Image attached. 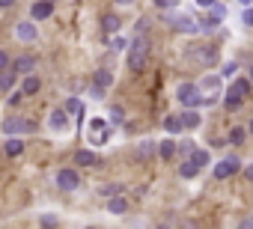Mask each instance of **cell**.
I'll return each mask as SVG.
<instances>
[{
  "label": "cell",
  "instance_id": "cell-1",
  "mask_svg": "<svg viewBox=\"0 0 253 229\" xmlns=\"http://www.w3.org/2000/svg\"><path fill=\"white\" fill-rule=\"evenodd\" d=\"M146 60H149V42L143 36L131 39L128 42V69L131 72H143L146 69Z\"/></svg>",
  "mask_w": 253,
  "mask_h": 229
},
{
  "label": "cell",
  "instance_id": "cell-2",
  "mask_svg": "<svg viewBox=\"0 0 253 229\" xmlns=\"http://www.w3.org/2000/svg\"><path fill=\"white\" fill-rule=\"evenodd\" d=\"M164 21H167V24H170L176 33H185V36H197V33L203 30L197 18H191V15H182V12H179V15H164Z\"/></svg>",
  "mask_w": 253,
  "mask_h": 229
},
{
  "label": "cell",
  "instance_id": "cell-3",
  "mask_svg": "<svg viewBox=\"0 0 253 229\" xmlns=\"http://www.w3.org/2000/svg\"><path fill=\"white\" fill-rule=\"evenodd\" d=\"M176 98H179V104L182 107H203V89H200V83H182L179 89H176Z\"/></svg>",
  "mask_w": 253,
  "mask_h": 229
},
{
  "label": "cell",
  "instance_id": "cell-4",
  "mask_svg": "<svg viewBox=\"0 0 253 229\" xmlns=\"http://www.w3.org/2000/svg\"><path fill=\"white\" fill-rule=\"evenodd\" d=\"M36 131V122H27L21 116H6L0 122V134L3 137H12V134H33Z\"/></svg>",
  "mask_w": 253,
  "mask_h": 229
},
{
  "label": "cell",
  "instance_id": "cell-5",
  "mask_svg": "<svg viewBox=\"0 0 253 229\" xmlns=\"http://www.w3.org/2000/svg\"><path fill=\"white\" fill-rule=\"evenodd\" d=\"M54 185H57L60 191H78V188H81V173H78L75 167H63V170H57Z\"/></svg>",
  "mask_w": 253,
  "mask_h": 229
},
{
  "label": "cell",
  "instance_id": "cell-6",
  "mask_svg": "<svg viewBox=\"0 0 253 229\" xmlns=\"http://www.w3.org/2000/svg\"><path fill=\"white\" fill-rule=\"evenodd\" d=\"M188 60H194L197 66H214L217 63V48H211V45H194L188 51Z\"/></svg>",
  "mask_w": 253,
  "mask_h": 229
},
{
  "label": "cell",
  "instance_id": "cell-7",
  "mask_svg": "<svg viewBox=\"0 0 253 229\" xmlns=\"http://www.w3.org/2000/svg\"><path fill=\"white\" fill-rule=\"evenodd\" d=\"M15 39L24 42V45H27V42H36V39H39V27H36V21H33V18H30V21H27V18L18 21V24H15Z\"/></svg>",
  "mask_w": 253,
  "mask_h": 229
},
{
  "label": "cell",
  "instance_id": "cell-8",
  "mask_svg": "<svg viewBox=\"0 0 253 229\" xmlns=\"http://www.w3.org/2000/svg\"><path fill=\"white\" fill-rule=\"evenodd\" d=\"M238 170H241V161H238V158H223V161L214 164L211 173H214V179H232Z\"/></svg>",
  "mask_w": 253,
  "mask_h": 229
},
{
  "label": "cell",
  "instance_id": "cell-9",
  "mask_svg": "<svg viewBox=\"0 0 253 229\" xmlns=\"http://www.w3.org/2000/svg\"><path fill=\"white\" fill-rule=\"evenodd\" d=\"M48 128L51 131H66L69 128V113H66V107H57V110H51L48 113Z\"/></svg>",
  "mask_w": 253,
  "mask_h": 229
},
{
  "label": "cell",
  "instance_id": "cell-10",
  "mask_svg": "<svg viewBox=\"0 0 253 229\" xmlns=\"http://www.w3.org/2000/svg\"><path fill=\"white\" fill-rule=\"evenodd\" d=\"M54 15V0H33V6H30V18L33 21H45Z\"/></svg>",
  "mask_w": 253,
  "mask_h": 229
},
{
  "label": "cell",
  "instance_id": "cell-11",
  "mask_svg": "<svg viewBox=\"0 0 253 229\" xmlns=\"http://www.w3.org/2000/svg\"><path fill=\"white\" fill-rule=\"evenodd\" d=\"M92 86L107 92V89L113 86V72H110V69H95V75H92Z\"/></svg>",
  "mask_w": 253,
  "mask_h": 229
},
{
  "label": "cell",
  "instance_id": "cell-12",
  "mask_svg": "<svg viewBox=\"0 0 253 229\" xmlns=\"http://www.w3.org/2000/svg\"><path fill=\"white\" fill-rule=\"evenodd\" d=\"M250 86H253V80H250V77H235V80H232V86L226 89V95L247 98V95H250Z\"/></svg>",
  "mask_w": 253,
  "mask_h": 229
},
{
  "label": "cell",
  "instance_id": "cell-13",
  "mask_svg": "<svg viewBox=\"0 0 253 229\" xmlns=\"http://www.w3.org/2000/svg\"><path fill=\"white\" fill-rule=\"evenodd\" d=\"M161 125H164V131H167L170 137H176V134H182V131H185V125H182V116H179V113H167Z\"/></svg>",
  "mask_w": 253,
  "mask_h": 229
},
{
  "label": "cell",
  "instance_id": "cell-14",
  "mask_svg": "<svg viewBox=\"0 0 253 229\" xmlns=\"http://www.w3.org/2000/svg\"><path fill=\"white\" fill-rule=\"evenodd\" d=\"M179 116H182V125H185V128H200V125H203L200 107H185V113H179Z\"/></svg>",
  "mask_w": 253,
  "mask_h": 229
},
{
  "label": "cell",
  "instance_id": "cell-15",
  "mask_svg": "<svg viewBox=\"0 0 253 229\" xmlns=\"http://www.w3.org/2000/svg\"><path fill=\"white\" fill-rule=\"evenodd\" d=\"M176 155H179V146H176L173 137H167V140L158 143V158H161V161H173Z\"/></svg>",
  "mask_w": 253,
  "mask_h": 229
},
{
  "label": "cell",
  "instance_id": "cell-16",
  "mask_svg": "<svg viewBox=\"0 0 253 229\" xmlns=\"http://www.w3.org/2000/svg\"><path fill=\"white\" fill-rule=\"evenodd\" d=\"M39 89H42V80H39L33 72H30V75H21V92H24V95H36Z\"/></svg>",
  "mask_w": 253,
  "mask_h": 229
},
{
  "label": "cell",
  "instance_id": "cell-17",
  "mask_svg": "<svg viewBox=\"0 0 253 229\" xmlns=\"http://www.w3.org/2000/svg\"><path fill=\"white\" fill-rule=\"evenodd\" d=\"M3 152H6V158H18V155L24 152V140H21L18 134L6 137V143H3Z\"/></svg>",
  "mask_w": 253,
  "mask_h": 229
},
{
  "label": "cell",
  "instance_id": "cell-18",
  "mask_svg": "<svg viewBox=\"0 0 253 229\" xmlns=\"http://www.w3.org/2000/svg\"><path fill=\"white\" fill-rule=\"evenodd\" d=\"M15 80H18V72L12 66H6L3 72H0V92H9L15 86Z\"/></svg>",
  "mask_w": 253,
  "mask_h": 229
},
{
  "label": "cell",
  "instance_id": "cell-19",
  "mask_svg": "<svg viewBox=\"0 0 253 229\" xmlns=\"http://www.w3.org/2000/svg\"><path fill=\"white\" fill-rule=\"evenodd\" d=\"M101 30H104V33H110V36H113V33H119V30H122V18H119L116 12H107V15L101 18Z\"/></svg>",
  "mask_w": 253,
  "mask_h": 229
},
{
  "label": "cell",
  "instance_id": "cell-20",
  "mask_svg": "<svg viewBox=\"0 0 253 229\" xmlns=\"http://www.w3.org/2000/svg\"><path fill=\"white\" fill-rule=\"evenodd\" d=\"M12 69H15L18 75H30V72L36 69V57H30V54H24V57H18V60H12Z\"/></svg>",
  "mask_w": 253,
  "mask_h": 229
},
{
  "label": "cell",
  "instance_id": "cell-21",
  "mask_svg": "<svg viewBox=\"0 0 253 229\" xmlns=\"http://www.w3.org/2000/svg\"><path fill=\"white\" fill-rule=\"evenodd\" d=\"M75 164H78V167H95V164H98V155H95L92 149H78V152H75Z\"/></svg>",
  "mask_w": 253,
  "mask_h": 229
},
{
  "label": "cell",
  "instance_id": "cell-22",
  "mask_svg": "<svg viewBox=\"0 0 253 229\" xmlns=\"http://www.w3.org/2000/svg\"><path fill=\"white\" fill-rule=\"evenodd\" d=\"M107 211H110V214H125V211H128V199H125L122 193L107 196Z\"/></svg>",
  "mask_w": 253,
  "mask_h": 229
},
{
  "label": "cell",
  "instance_id": "cell-23",
  "mask_svg": "<svg viewBox=\"0 0 253 229\" xmlns=\"http://www.w3.org/2000/svg\"><path fill=\"white\" fill-rule=\"evenodd\" d=\"M200 83V89L203 92H220V86H223V80H220V75H206L203 80H197Z\"/></svg>",
  "mask_w": 253,
  "mask_h": 229
},
{
  "label": "cell",
  "instance_id": "cell-24",
  "mask_svg": "<svg viewBox=\"0 0 253 229\" xmlns=\"http://www.w3.org/2000/svg\"><path fill=\"white\" fill-rule=\"evenodd\" d=\"M200 170H203V167H200V164H194L191 158L179 164V176H182V179H197V176H200Z\"/></svg>",
  "mask_w": 253,
  "mask_h": 229
},
{
  "label": "cell",
  "instance_id": "cell-25",
  "mask_svg": "<svg viewBox=\"0 0 253 229\" xmlns=\"http://www.w3.org/2000/svg\"><path fill=\"white\" fill-rule=\"evenodd\" d=\"M66 113H69V116H84V101L78 98V95H72V98H66Z\"/></svg>",
  "mask_w": 253,
  "mask_h": 229
},
{
  "label": "cell",
  "instance_id": "cell-26",
  "mask_svg": "<svg viewBox=\"0 0 253 229\" xmlns=\"http://www.w3.org/2000/svg\"><path fill=\"white\" fill-rule=\"evenodd\" d=\"M244 140H247V128H241V125H235L229 131V137H226V143H232V146H241Z\"/></svg>",
  "mask_w": 253,
  "mask_h": 229
},
{
  "label": "cell",
  "instance_id": "cell-27",
  "mask_svg": "<svg viewBox=\"0 0 253 229\" xmlns=\"http://www.w3.org/2000/svg\"><path fill=\"white\" fill-rule=\"evenodd\" d=\"M137 155H140V158H152V155H158V146H155L152 140H140V143H137Z\"/></svg>",
  "mask_w": 253,
  "mask_h": 229
},
{
  "label": "cell",
  "instance_id": "cell-28",
  "mask_svg": "<svg viewBox=\"0 0 253 229\" xmlns=\"http://www.w3.org/2000/svg\"><path fill=\"white\" fill-rule=\"evenodd\" d=\"M116 193H122V185H119V182H107V185L98 188V196H104V199H107V196H116Z\"/></svg>",
  "mask_w": 253,
  "mask_h": 229
},
{
  "label": "cell",
  "instance_id": "cell-29",
  "mask_svg": "<svg viewBox=\"0 0 253 229\" xmlns=\"http://www.w3.org/2000/svg\"><path fill=\"white\" fill-rule=\"evenodd\" d=\"M188 158H191V161H194V164H200V167H209V161H211V158H209V152H206V149H194V152H191V155H188Z\"/></svg>",
  "mask_w": 253,
  "mask_h": 229
},
{
  "label": "cell",
  "instance_id": "cell-30",
  "mask_svg": "<svg viewBox=\"0 0 253 229\" xmlns=\"http://www.w3.org/2000/svg\"><path fill=\"white\" fill-rule=\"evenodd\" d=\"M241 101H244V98H238V95H226V98H223V107H226V110H238Z\"/></svg>",
  "mask_w": 253,
  "mask_h": 229
},
{
  "label": "cell",
  "instance_id": "cell-31",
  "mask_svg": "<svg viewBox=\"0 0 253 229\" xmlns=\"http://www.w3.org/2000/svg\"><path fill=\"white\" fill-rule=\"evenodd\" d=\"M241 24L244 27H253V6H244L241 9Z\"/></svg>",
  "mask_w": 253,
  "mask_h": 229
},
{
  "label": "cell",
  "instance_id": "cell-32",
  "mask_svg": "<svg viewBox=\"0 0 253 229\" xmlns=\"http://www.w3.org/2000/svg\"><path fill=\"white\" fill-rule=\"evenodd\" d=\"M110 45H113L116 51H128V39H125V36H116V33H113V42H110Z\"/></svg>",
  "mask_w": 253,
  "mask_h": 229
},
{
  "label": "cell",
  "instance_id": "cell-33",
  "mask_svg": "<svg viewBox=\"0 0 253 229\" xmlns=\"http://www.w3.org/2000/svg\"><path fill=\"white\" fill-rule=\"evenodd\" d=\"M89 131H92V134H101V131H107L104 119H92V122H89Z\"/></svg>",
  "mask_w": 253,
  "mask_h": 229
},
{
  "label": "cell",
  "instance_id": "cell-34",
  "mask_svg": "<svg viewBox=\"0 0 253 229\" xmlns=\"http://www.w3.org/2000/svg\"><path fill=\"white\" fill-rule=\"evenodd\" d=\"M39 223H42V226H57L60 220H57V214H42V217H39Z\"/></svg>",
  "mask_w": 253,
  "mask_h": 229
},
{
  "label": "cell",
  "instance_id": "cell-35",
  "mask_svg": "<svg viewBox=\"0 0 253 229\" xmlns=\"http://www.w3.org/2000/svg\"><path fill=\"white\" fill-rule=\"evenodd\" d=\"M6 66H12V57H9V54H6L3 48H0V72H3Z\"/></svg>",
  "mask_w": 253,
  "mask_h": 229
},
{
  "label": "cell",
  "instance_id": "cell-36",
  "mask_svg": "<svg viewBox=\"0 0 253 229\" xmlns=\"http://www.w3.org/2000/svg\"><path fill=\"white\" fill-rule=\"evenodd\" d=\"M235 72H238V63H223V72H220V75H226V77H232Z\"/></svg>",
  "mask_w": 253,
  "mask_h": 229
},
{
  "label": "cell",
  "instance_id": "cell-37",
  "mask_svg": "<svg viewBox=\"0 0 253 229\" xmlns=\"http://www.w3.org/2000/svg\"><path fill=\"white\" fill-rule=\"evenodd\" d=\"M122 116H125L122 107H110V119H113V122H122Z\"/></svg>",
  "mask_w": 253,
  "mask_h": 229
},
{
  "label": "cell",
  "instance_id": "cell-38",
  "mask_svg": "<svg viewBox=\"0 0 253 229\" xmlns=\"http://www.w3.org/2000/svg\"><path fill=\"white\" fill-rule=\"evenodd\" d=\"M194 149H197V146H194V143H191V140H185V143H182V149H179V152H182V155H191V152H194Z\"/></svg>",
  "mask_w": 253,
  "mask_h": 229
},
{
  "label": "cell",
  "instance_id": "cell-39",
  "mask_svg": "<svg viewBox=\"0 0 253 229\" xmlns=\"http://www.w3.org/2000/svg\"><path fill=\"white\" fill-rule=\"evenodd\" d=\"M21 98H24V92H21V89H18V92H12V95H9V104H12V107H15V104H18V101H21Z\"/></svg>",
  "mask_w": 253,
  "mask_h": 229
},
{
  "label": "cell",
  "instance_id": "cell-40",
  "mask_svg": "<svg viewBox=\"0 0 253 229\" xmlns=\"http://www.w3.org/2000/svg\"><path fill=\"white\" fill-rule=\"evenodd\" d=\"M244 179H247V182H253V164H247V167H244Z\"/></svg>",
  "mask_w": 253,
  "mask_h": 229
},
{
  "label": "cell",
  "instance_id": "cell-41",
  "mask_svg": "<svg viewBox=\"0 0 253 229\" xmlns=\"http://www.w3.org/2000/svg\"><path fill=\"white\" fill-rule=\"evenodd\" d=\"M113 3H116V6H122V9H125V6H131V3H134V0H113Z\"/></svg>",
  "mask_w": 253,
  "mask_h": 229
},
{
  "label": "cell",
  "instance_id": "cell-42",
  "mask_svg": "<svg viewBox=\"0 0 253 229\" xmlns=\"http://www.w3.org/2000/svg\"><path fill=\"white\" fill-rule=\"evenodd\" d=\"M9 6H15V0H0V9H9Z\"/></svg>",
  "mask_w": 253,
  "mask_h": 229
},
{
  "label": "cell",
  "instance_id": "cell-43",
  "mask_svg": "<svg viewBox=\"0 0 253 229\" xmlns=\"http://www.w3.org/2000/svg\"><path fill=\"white\" fill-rule=\"evenodd\" d=\"M194 3H197V6H206V9H209V6L214 3V0H194Z\"/></svg>",
  "mask_w": 253,
  "mask_h": 229
},
{
  "label": "cell",
  "instance_id": "cell-44",
  "mask_svg": "<svg viewBox=\"0 0 253 229\" xmlns=\"http://www.w3.org/2000/svg\"><path fill=\"white\" fill-rule=\"evenodd\" d=\"M155 3H158L161 9H167V6H173V0H155Z\"/></svg>",
  "mask_w": 253,
  "mask_h": 229
},
{
  "label": "cell",
  "instance_id": "cell-45",
  "mask_svg": "<svg viewBox=\"0 0 253 229\" xmlns=\"http://www.w3.org/2000/svg\"><path fill=\"white\" fill-rule=\"evenodd\" d=\"M238 3H241V6H253V0H238Z\"/></svg>",
  "mask_w": 253,
  "mask_h": 229
},
{
  "label": "cell",
  "instance_id": "cell-46",
  "mask_svg": "<svg viewBox=\"0 0 253 229\" xmlns=\"http://www.w3.org/2000/svg\"><path fill=\"white\" fill-rule=\"evenodd\" d=\"M247 134H253V119H250V125H247Z\"/></svg>",
  "mask_w": 253,
  "mask_h": 229
},
{
  "label": "cell",
  "instance_id": "cell-47",
  "mask_svg": "<svg viewBox=\"0 0 253 229\" xmlns=\"http://www.w3.org/2000/svg\"><path fill=\"white\" fill-rule=\"evenodd\" d=\"M244 226H253V217H250V220H247V223H244Z\"/></svg>",
  "mask_w": 253,
  "mask_h": 229
},
{
  "label": "cell",
  "instance_id": "cell-48",
  "mask_svg": "<svg viewBox=\"0 0 253 229\" xmlns=\"http://www.w3.org/2000/svg\"><path fill=\"white\" fill-rule=\"evenodd\" d=\"M250 80H253V66H250Z\"/></svg>",
  "mask_w": 253,
  "mask_h": 229
},
{
  "label": "cell",
  "instance_id": "cell-49",
  "mask_svg": "<svg viewBox=\"0 0 253 229\" xmlns=\"http://www.w3.org/2000/svg\"><path fill=\"white\" fill-rule=\"evenodd\" d=\"M54 3H57V0H54Z\"/></svg>",
  "mask_w": 253,
  "mask_h": 229
}]
</instances>
